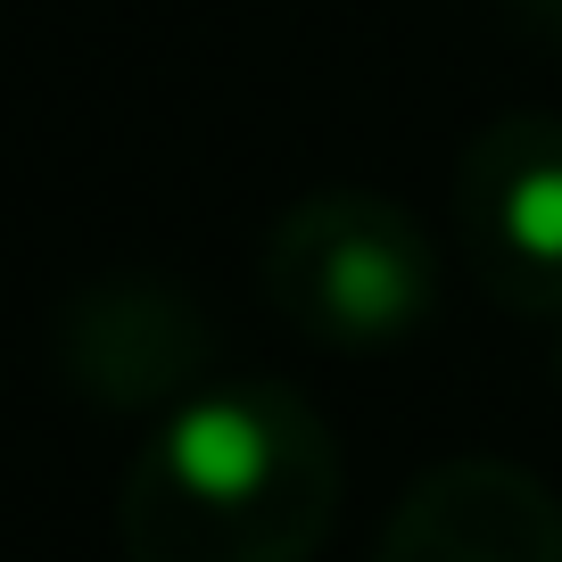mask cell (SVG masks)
I'll return each mask as SVG.
<instances>
[{
  "instance_id": "cell-1",
  "label": "cell",
  "mask_w": 562,
  "mask_h": 562,
  "mask_svg": "<svg viewBox=\"0 0 562 562\" xmlns=\"http://www.w3.org/2000/svg\"><path fill=\"white\" fill-rule=\"evenodd\" d=\"M331 422L290 381H224L149 422L116 488L124 562H315L339 521Z\"/></svg>"
},
{
  "instance_id": "cell-2",
  "label": "cell",
  "mask_w": 562,
  "mask_h": 562,
  "mask_svg": "<svg viewBox=\"0 0 562 562\" xmlns=\"http://www.w3.org/2000/svg\"><path fill=\"white\" fill-rule=\"evenodd\" d=\"M257 281L299 339L331 356H389L439 315L447 265L405 199L306 191L265 224Z\"/></svg>"
},
{
  "instance_id": "cell-3",
  "label": "cell",
  "mask_w": 562,
  "mask_h": 562,
  "mask_svg": "<svg viewBox=\"0 0 562 562\" xmlns=\"http://www.w3.org/2000/svg\"><path fill=\"white\" fill-rule=\"evenodd\" d=\"M456 257L505 315L562 323V116H488L456 158Z\"/></svg>"
},
{
  "instance_id": "cell-4",
  "label": "cell",
  "mask_w": 562,
  "mask_h": 562,
  "mask_svg": "<svg viewBox=\"0 0 562 562\" xmlns=\"http://www.w3.org/2000/svg\"><path fill=\"white\" fill-rule=\"evenodd\" d=\"M50 356L108 414H175L215 372V315L166 273H100L58 306Z\"/></svg>"
},
{
  "instance_id": "cell-5",
  "label": "cell",
  "mask_w": 562,
  "mask_h": 562,
  "mask_svg": "<svg viewBox=\"0 0 562 562\" xmlns=\"http://www.w3.org/2000/svg\"><path fill=\"white\" fill-rule=\"evenodd\" d=\"M364 562H562V496L529 463L447 456L405 480Z\"/></svg>"
},
{
  "instance_id": "cell-6",
  "label": "cell",
  "mask_w": 562,
  "mask_h": 562,
  "mask_svg": "<svg viewBox=\"0 0 562 562\" xmlns=\"http://www.w3.org/2000/svg\"><path fill=\"white\" fill-rule=\"evenodd\" d=\"M505 18L521 25V34H538V42L562 50V0H505Z\"/></svg>"
},
{
  "instance_id": "cell-7",
  "label": "cell",
  "mask_w": 562,
  "mask_h": 562,
  "mask_svg": "<svg viewBox=\"0 0 562 562\" xmlns=\"http://www.w3.org/2000/svg\"><path fill=\"white\" fill-rule=\"evenodd\" d=\"M554 381H562V348H554Z\"/></svg>"
}]
</instances>
